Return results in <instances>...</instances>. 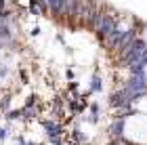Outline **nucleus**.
Returning <instances> with one entry per match:
<instances>
[{"instance_id":"obj_2","label":"nucleus","mask_w":147,"mask_h":145,"mask_svg":"<svg viewBox=\"0 0 147 145\" xmlns=\"http://www.w3.org/2000/svg\"><path fill=\"white\" fill-rule=\"evenodd\" d=\"M135 109H137V114H145L147 116V95L139 97L135 101Z\"/></svg>"},{"instance_id":"obj_1","label":"nucleus","mask_w":147,"mask_h":145,"mask_svg":"<svg viewBox=\"0 0 147 145\" xmlns=\"http://www.w3.org/2000/svg\"><path fill=\"white\" fill-rule=\"evenodd\" d=\"M122 135L126 141L135 145H147V116L145 114H132L122 124Z\"/></svg>"}]
</instances>
